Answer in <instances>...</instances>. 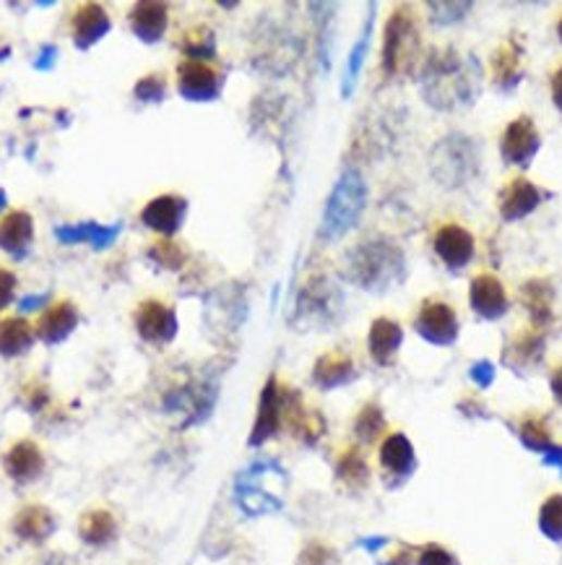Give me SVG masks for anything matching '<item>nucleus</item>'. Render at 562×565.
Masks as SVG:
<instances>
[{"label":"nucleus","instance_id":"1","mask_svg":"<svg viewBox=\"0 0 562 565\" xmlns=\"http://www.w3.org/2000/svg\"><path fill=\"white\" fill-rule=\"evenodd\" d=\"M419 86L425 102L435 110L453 112L477 102L481 91V69L477 58L451 45L430 50L419 69Z\"/></svg>","mask_w":562,"mask_h":565},{"label":"nucleus","instance_id":"2","mask_svg":"<svg viewBox=\"0 0 562 565\" xmlns=\"http://www.w3.org/2000/svg\"><path fill=\"white\" fill-rule=\"evenodd\" d=\"M346 277L365 292H386L406 279V256L391 237H370L350 250Z\"/></svg>","mask_w":562,"mask_h":565},{"label":"nucleus","instance_id":"3","mask_svg":"<svg viewBox=\"0 0 562 565\" xmlns=\"http://www.w3.org/2000/svg\"><path fill=\"white\" fill-rule=\"evenodd\" d=\"M367 206V183L359 170H344L328 196L323 217H320V241H339L359 222Z\"/></svg>","mask_w":562,"mask_h":565},{"label":"nucleus","instance_id":"4","mask_svg":"<svg viewBox=\"0 0 562 565\" xmlns=\"http://www.w3.org/2000/svg\"><path fill=\"white\" fill-rule=\"evenodd\" d=\"M419 61V26L410 5L391 13L383 29V71L386 76H401L414 71Z\"/></svg>","mask_w":562,"mask_h":565},{"label":"nucleus","instance_id":"5","mask_svg":"<svg viewBox=\"0 0 562 565\" xmlns=\"http://www.w3.org/2000/svg\"><path fill=\"white\" fill-rule=\"evenodd\" d=\"M219 385L213 378H191V381L172 385L162 398V409L170 415H180V428L204 422L217 404Z\"/></svg>","mask_w":562,"mask_h":565},{"label":"nucleus","instance_id":"6","mask_svg":"<svg viewBox=\"0 0 562 565\" xmlns=\"http://www.w3.org/2000/svg\"><path fill=\"white\" fill-rule=\"evenodd\" d=\"M477 149L466 136H448L443 144L435 146L432 175L448 188H461L477 175Z\"/></svg>","mask_w":562,"mask_h":565},{"label":"nucleus","instance_id":"7","mask_svg":"<svg viewBox=\"0 0 562 565\" xmlns=\"http://www.w3.org/2000/svg\"><path fill=\"white\" fill-rule=\"evenodd\" d=\"M414 331L425 339V342L435 344V347H453L459 342L461 323L456 310L445 300L438 297H427L419 305V314L414 318Z\"/></svg>","mask_w":562,"mask_h":565},{"label":"nucleus","instance_id":"8","mask_svg":"<svg viewBox=\"0 0 562 565\" xmlns=\"http://www.w3.org/2000/svg\"><path fill=\"white\" fill-rule=\"evenodd\" d=\"M341 292L328 277H313L305 282L297 300V321L303 323H333L341 310Z\"/></svg>","mask_w":562,"mask_h":565},{"label":"nucleus","instance_id":"9","mask_svg":"<svg viewBox=\"0 0 562 565\" xmlns=\"http://www.w3.org/2000/svg\"><path fill=\"white\" fill-rule=\"evenodd\" d=\"M547 355V329L539 326H524L515 334L508 339L503 347V365L513 373L526 376L534 373L539 368L541 360Z\"/></svg>","mask_w":562,"mask_h":565},{"label":"nucleus","instance_id":"10","mask_svg":"<svg viewBox=\"0 0 562 565\" xmlns=\"http://www.w3.org/2000/svg\"><path fill=\"white\" fill-rule=\"evenodd\" d=\"M281 430H284V385L279 383L277 376H269L264 391H260L256 422H253L247 443L258 449V445L277 438Z\"/></svg>","mask_w":562,"mask_h":565},{"label":"nucleus","instance_id":"11","mask_svg":"<svg viewBox=\"0 0 562 565\" xmlns=\"http://www.w3.org/2000/svg\"><path fill=\"white\" fill-rule=\"evenodd\" d=\"M378 464L388 488H399L417 471V451L401 430H393L378 445Z\"/></svg>","mask_w":562,"mask_h":565},{"label":"nucleus","instance_id":"12","mask_svg":"<svg viewBox=\"0 0 562 565\" xmlns=\"http://www.w3.org/2000/svg\"><path fill=\"white\" fill-rule=\"evenodd\" d=\"M133 326L146 344L164 347L178 336V314L162 300H144L133 310Z\"/></svg>","mask_w":562,"mask_h":565},{"label":"nucleus","instance_id":"13","mask_svg":"<svg viewBox=\"0 0 562 565\" xmlns=\"http://www.w3.org/2000/svg\"><path fill=\"white\" fill-rule=\"evenodd\" d=\"M224 89V73L211 63L183 61L178 65V91L187 102H213Z\"/></svg>","mask_w":562,"mask_h":565},{"label":"nucleus","instance_id":"14","mask_svg":"<svg viewBox=\"0 0 562 565\" xmlns=\"http://www.w3.org/2000/svg\"><path fill=\"white\" fill-rule=\"evenodd\" d=\"M539 149L541 133L532 118L518 115L515 121L505 125L503 136H500V155H503L508 164L526 170L534 162V157L539 155Z\"/></svg>","mask_w":562,"mask_h":565},{"label":"nucleus","instance_id":"15","mask_svg":"<svg viewBox=\"0 0 562 565\" xmlns=\"http://www.w3.org/2000/svg\"><path fill=\"white\" fill-rule=\"evenodd\" d=\"M271 469H273L271 462H260V464H253L251 469L240 475L237 488H234V498H237V505L247 516L271 514V511L281 508V498L269 493V490L264 488V480L269 477Z\"/></svg>","mask_w":562,"mask_h":565},{"label":"nucleus","instance_id":"16","mask_svg":"<svg viewBox=\"0 0 562 565\" xmlns=\"http://www.w3.org/2000/svg\"><path fill=\"white\" fill-rule=\"evenodd\" d=\"M284 428L305 445H318L326 435V420L318 409L307 407L297 389L284 385Z\"/></svg>","mask_w":562,"mask_h":565},{"label":"nucleus","instance_id":"17","mask_svg":"<svg viewBox=\"0 0 562 565\" xmlns=\"http://www.w3.org/2000/svg\"><path fill=\"white\" fill-rule=\"evenodd\" d=\"M187 217V198L178 193H162L154 196L149 204L140 209V222L144 228L157 232L159 237H175L183 230Z\"/></svg>","mask_w":562,"mask_h":565},{"label":"nucleus","instance_id":"18","mask_svg":"<svg viewBox=\"0 0 562 565\" xmlns=\"http://www.w3.org/2000/svg\"><path fill=\"white\" fill-rule=\"evenodd\" d=\"M468 305H472L474 316L481 321H500L508 310H511V300L508 292L498 277L490 271H481L468 284Z\"/></svg>","mask_w":562,"mask_h":565},{"label":"nucleus","instance_id":"19","mask_svg":"<svg viewBox=\"0 0 562 565\" xmlns=\"http://www.w3.org/2000/svg\"><path fill=\"white\" fill-rule=\"evenodd\" d=\"M541 201H545V193L539 185H534L524 175L511 177L498 191V214L503 217V222H521V219L534 214Z\"/></svg>","mask_w":562,"mask_h":565},{"label":"nucleus","instance_id":"20","mask_svg":"<svg viewBox=\"0 0 562 565\" xmlns=\"http://www.w3.org/2000/svg\"><path fill=\"white\" fill-rule=\"evenodd\" d=\"M432 250L435 256L445 263V269L461 271L474 261L477 241H474L472 232L461 228V224H443V228L435 230Z\"/></svg>","mask_w":562,"mask_h":565},{"label":"nucleus","instance_id":"21","mask_svg":"<svg viewBox=\"0 0 562 565\" xmlns=\"http://www.w3.org/2000/svg\"><path fill=\"white\" fill-rule=\"evenodd\" d=\"M78 316L76 303L71 300H58L50 303V308L42 310V316L37 318L35 323V336L37 342L47 344V347H56V344H63L73 331L78 329Z\"/></svg>","mask_w":562,"mask_h":565},{"label":"nucleus","instance_id":"22","mask_svg":"<svg viewBox=\"0 0 562 565\" xmlns=\"http://www.w3.org/2000/svg\"><path fill=\"white\" fill-rule=\"evenodd\" d=\"M112 22L110 13L99 3H82L71 16V39L78 50H91L110 35Z\"/></svg>","mask_w":562,"mask_h":565},{"label":"nucleus","instance_id":"23","mask_svg":"<svg viewBox=\"0 0 562 565\" xmlns=\"http://www.w3.org/2000/svg\"><path fill=\"white\" fill-rule=\"evenodd\" d=\"M45 454L42 449L29 438L16 441L3 454V469L16 484H32L45 475Z\"/></svg>","mask_w":562,"mask_h":565},{"label":"nucleus","instance_id":"24","mask_svg":"<svg viewBox=\"0 0 562 565\" xmlns=\"http://www.w3.org/2000/svg\"><path fill=\"white\" fill-rule=\"evenodd\" d=\"M492 84L498 91H515V86L524 82V48L515 37H508L503 45H498L490 61Z\"/></svg>","mask_w":562,"mask_h":565},{"label":"nucleus","instance_id":"25","mask_svg":"<svg viewBox=\"0 0 562 565\" xmlns=\"http://www.w3.org/2000/svg\"><path fill=\"white\" fill-rule=\"evenodd\" d=\"M129 26L144 45H157L170 26V9L159 0H140L129 13Z\"/></svg>","mask_w":562,"mask_h":565},{"label":"nucleus","instance_id":"26","mask_svg":"<svg viewBox=\"0 0 562 565\" xmlns=\"http://www.w3.org/2000/svg\"><path fill=\"white\" fill-rule=\"evenodd\" d=\"M11 529L19 540H24L29 544H42L50 540L52 535H56L58 518L50 508H47V505L29 503V505H24V508H19V514L13 516Z\"/></svg>","mask_w":562,"mask_h":565},{"label":"nucleus","instance_id":"27","mask_svg":"<svg viewBox=\"0 0 562 565\" xmlns=\"http://www.w3.org/2000/svg\"><path fill=\"white\" fill-rule=\"evenodd\" d=\"M123 232V224H99V222H78L60 224L56 228V237L63 245H89L94 250H107L115 245Z\"/></svg>","mask_w":562,"mask_h":565},{"label":"nucleus","instance_id":"28","mask_svg":"<svg viewBox=\"0 0 562 565\" xmlns=\"http://www.w3.org/2000/svg\"><path fill=\"white\" fill-rule=\"evenodd\" d=\"M354 378H357V365H354L350 352L344 349L326 352L313 365V383L320 391H333L341 389V385H350Z\"/></svg>","mask_w":562,"mask_h":565},{"label":"nucleus","instance_id":"29","mask_svg":"<svg viewBox=\"0 0 562 565\" xmlns=\"http://www.w3.org/2000/svg\"><path fill=\"white\" fill-rule=\"evenodd\" d=\"M35 243V219L29 211L13 209L0 217V250L13 258H24Z\"/></svg>","mask_w":562,"mask_h":565},{"label":"nucleus","instance_id":"30","mask_svg":"<svg viewBox=\"0 0 562 565\" xmlns=\"http://www.w3.org/2000/svg\"><path fill=\"white\" fill-rule=\"evenodd\" d=\"M401 342H404V329H401L399 321L393 318H375L370 326V334H367V349H370V357L375 365L380 368H388L396 360Z\"/></svg>","mask_w":562,"mask_h":565},{"label":"nucleus","instance_id":"31","mask_svg":"<svg viewBox=\"0 0 562 565\" xmlns=\"http://www.w3.org/2000/svg\"><path fill=\"white\" fill-rule=\"evenodd\" d=\"M518 297L532 326L547 329L554 321V287L550 279H528L521 284Z\"/></svg>","mask_w":562,"mask_h":565},{"label":"nucleus","instance_id":"32","mask_svg":"<svg viewBox=\"0 0 562 565\" xmlns=\"http://www.w3.org/2000/svg\"><path fill=\"white\" fill-rule=\"evenodd\" d=\"M333 471H337V480L344 484L350 493H365V490L370 488L372 469L370 464H367L363 445H346V449L337 456Z\"/></svg>","mask_w":562,"mask_h":565},{"label":"nucleus","instance_id":"33","mask_svg":"<svg viewBox=\"0 0 562 565\" xmlns=\"http://www.w3.org/2000/svg\"><path fill=\"white\" fill-rule=\"evenodd\" d=\"M35 323H29L22 316L0 318V357L16 360L35 347Z\"/></svg>","mask_w":562,"mask_h":565},{"label":"nucleus","instance_id":"34","mask_svg":"<svg viewBox=\"0 0 562 565\" xmlns=\"http://www.w3.org/2000/svg\"><path fill=\"white\" fill-rule=\"evenodd\" d=\"M78 537L89 548H110L118 540V518L107 508H89L78 518Z\"/></svg>","mask_w":562,"mask_h":565},{"label":"nucleus","instance_id":"35","mask_svg":"<svg viewBox=\"0 0 562 565\" xmlns=\"http://www.w3.org/2000/svg\"><path fill=\"white\" fill-rule=\"evenodd\" d=\"M388 435V422L383 407L378 402H367L354 417V438L363 445H375Z\"/></svg>","mask_w":562,"mask_h":565},{"label":"nucleus","instance_id":"36","mask_svg":"<svg viewBox=\"0 0 562 565\" xmlns=\"http://www.w3.org/2000/svg\"><path fill=\"white\" fill-rule=\"evenodd\" d=\"M180 50H183L185 61L209 63L217 58V35L209 26H193L180 39Z\"/></svg>","mask_w":562,"mask_h":565},{"label":"nucleus","instance_id":"37","mask_svg":"<svg viewBox=\"0 0 562 565\" xmlns=\"http://www.w3.org/2000/svg\"><path fill=\"white\" fill-rule=\"evenodd\" d=\"M372 11H375V5H370V16H367L363 35H359L357 45H354L352 52H350V61H346V76H344V84H341V91H344V97H350L352 91H354V84H357L359 73H363V65H365L367 52H370L372 22H375V13H372Z\"/></svg>","mask_w":562,"mask_h":565},{"label":"nucleus","instance_id":"38","mask_svg":"<svg viewBox=\"0 0 562 565\" xmlns=\"http://www.w3.org/2000/svg\"><path fill=\"white\" fill-rule=\"evenodd\" d=\"M151 263H157L164 271H180L187 263V248L183 243L172 241V237H159L157 243L146 250Z\"/></svg>","mask_w":562,"mask_h":565},{"label":"nucleus","instance_id":"39","mask_svg":"<svg viewBox=\"0 0 562 565\" xmlns=\"http://www.w3.org/2000/svg\"><path fill=\"white\" fill-rule=\"evenodd\" d=\"M518 438L526 449L541 451V454H547V451L552 449L550 425H547L545 417H539V415H526L524 420H521Z\"/></svg>","mask_w":562,"mask_h":565},{"label":"nucleus","instance_id":"40","mask_svg":"<svg viewBox=\"0 0 562 565\" xmlns=\"http://www.w3.org/2000/svg\"><path fill=\"white\" fill-rule=\"evenodd\" d=\"M539 529L547 540L562 542V495L554 493L541 503L539 508Z\"/></svg>","mask_w":562,"mask_h":565},{"label":"nucleus","instance_id":"41","mask_svg":"<svg viewBox=\"0 0 562 565\" xmlns=\"http://www.w3.org/2000/svg\"><path fill=\"white\" fill-rule=\"evenodd\" d=\"M133 97L138 102H162L167 97V78L162 73H149V76L138 78L136 86H133Z\"/></svg>","mask_w":562,"mask_h":565},{"label":"nucleus","instance_id":"42","mask_svg":"<svg viewBox=\"0 0 562 565\" xmlns=\"http://www.w3.org/2000/svg\"><path fill=\"white\" fill-rule=\"evenodd\" d=\"M339 555L331 544L313 540L303 548V553L297 557V565H337Z\"/></svg>","mask_w":562,"mask_h":565},{"label":"nucleus","instance_id":"43","mask_svg":"<svg viewBox=\"0 0 562 565\" xmlns=\"http://www.w3.org/2000/svg\"><path fill=\"white\" fill-rule=\"evenodd\" d=\"M414 565H461L459 557L440 542H427L417 548V557H414Z\"/></svg>","mask_w":562,"mask_h":565},{"label":"nucleus","instance_id":"44","mask_svg":"<svg viewBox=\"0 0 562 565\" xmlns=\"http://www.w3.org/2000/svg\"><path fill=\"white\" fill-rule=\"evenodd\" d=\"M468 9H472V3H430L427 5V11H432L430 19L440 26L461 22V19L466 16Z\"/></svg>","mask_w":562,"mask_h":565},{"label":"nucleus","instance_id":"45","mask_svg":"<svg viewBox=\"0 0 562 565\" xmlns=\"http://www.w3.org/2000/svg\"><path fill=\"white\" fill-rule=\"evenodd\" d=\"M24 407L29 412H42L47 404H50V389L45 383L32 381L29 385H24Z\"/></svg>","mask_w":562,"mask_h":565},{"label":"nucleus","instance_id":"46","mask_svg":"<svg viewBox=\"0 0 562 565\" xmlns=\"http://www.w3.org/2000/svg\"><path fill=\"white\" fill-rule=\"evenodd\" d=\"M16 274H13L11 269L0 266V310H5L13 303V297H16Z\"/></svg>","mask_w":562,"mask_h":565},{"label":"nucleus","instance_id":"47","mask_svg":"<svg viewBox=\"0 0 562 565\" xmlns=\"http://www.w3.org/2000/svg\"><path fill=\"white\" fill-rule=\"evenodd\" d=\"M468 376H472V381L479 385V389H487L494 381V368L490 360H481V363H474L472 370H468Z\"/></svg>","mask_w":562,"mask_h":565},{"label":"nucleus","instance_id":"48","mask_svg":"<svg viewBox=\"0 0 562 565\" xmlns=\"http://www.w3.org/2000/svg\"><path fill=\"white\" fill-rule=\"evenodd\" d=\"M414 557H417V548L401 542L396 548V553H391L386 561H380L378 565H414Z\"/></svg>","mask_w":562,"mask_h":565},{"label":"nucleus","instance_id":"49","mask_svg":"<svg viewBox=\"0 0 562 565\" xmlns=\"http://www.w3.org/2000/svg\"><path fill=\"white\" fill-rule=\"evenodd\" d=\"M58 56H60V52H58L56 45H45L42 52H39V58H37L35 65H37L39 71H50L52 65L58 63Z\"/></svg>","mask_w":562,"mask_h":565},{"label":"nucleus","instance_id":"50","mask_svg":"<svg viewBox=\"0 0 562 565\" xmlns=\"http://www.w3.org/2000/svg\"><path fill=\"white\" fill-rule=\"evenodd\" d=\"M550 91H552L554 108H558V110L562 112V65H560L558 71L552 73V78H550Z\"/></svg>","mask_w":562,"mask_h":565},{"label":"nucleus","instance_id":"51","mask_svg":"<svg viewBox=\"0 0 562 565\" xmlns=\"http://www.w3.org/2000/svg\"><path fill=\"white\" fill-rule=\"evenodd\" d=\"M550 389H552L554 402H558L560 407H562V365H558V368L552 370V376H550Z\"/></svg>","mask_w":562,"mask_h":565},{"label":"nucleus","instance_id":"52","mask_svg":"<svg viewBox=\"0 0 562 565\" xmlns=\"http://www.w3.org/2000/svg\"><path fill=\"white\" fill-rule=\"evenodd\" d=\"M50 300V295H37V297H26V300L22 303V310H37L42 308V305Z\"/></svg>","mask_w":562,"mask_h":565},{"label":"nucleus","instance_id":"53","mask_svg":"<svg viewBox=\"0 0 562 565\" xmlns=\"http://www.w3.org/2000/svg\"><path fill=\"white\" fill-rule=\"evenodd\" d=\"M47 565H76V563H71L69 561V557H50V563H47Z\"/></svg>","mask_w":562,"mask_h":565},{"label":"nucleus","instance_id":"54","mask_svg":"<svg viewBox=\"0 0 562 565\" xmlns=\"http://www.w3.org/2000/svg\"><path fill=\"white\" fill-rule=\"evenodd\" d=\"M558 37H560V42H562V16H560V22H558Z\"/></svg>","mask_w":562,"mask_h":565}]
</instances>
